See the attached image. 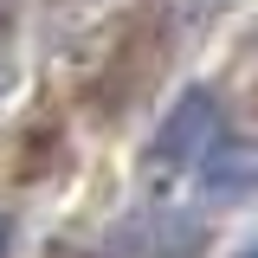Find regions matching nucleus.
Masks as SVG:
<instances>
[{
  "instance_id": "1",
  "label": "nucleus",
  "mask_w": 258,
  "mask_h": 258,
  "mask_svg": "<svg viewBox=\"0 0 258 258\" xmlns=\"http://www.w3.org/2000/svg\"><path fill=\"white\" fill-rule=\"evenodd\" d=\"M220 129H226L220 91H207V84H187V91L168 103V116L155 123L149 149H142V168H149L155 181H168V174H181V168H194V161L207 155V149L220 142Z\"/></svg>"
},
{
  "instance_id": "2",
  "label": "nucleus",
  "mask_w": 258,
  "mask_h": 258,
  "mask_svg": "<svg viewBox=\"0 0 258 258\" xmlns=\"http://www.w3.org/2000/svg\"><path fill=\"white\" fill-rule=\"evenodd\" d=\"M194 187H200V200H245V194H258V142H226L220 136L194 161Z\"/></svg>"
},
{
  "instance_id": "3",
  "label": "nucleus",
  "mask_w": 258,
  "mask_h": 258,
  "mask_svg": "<svg viewBox=\"0 0 258 258\" xmlns=\"http://www.w3.org/2000/svg\"><path fill=\"white\" fill-rule=\"evenodd\" d=\"M207 239V226L194 213H129L123 220V245L136 258H194Z\"/></svg>"
},
{
  "instance_id": "4",
  "label": "nucleus",
  "mask_w": 258,
  "mask_h": 258,
  "mask_svg": "<svg viewBox=\"0 0 258 258\" xmlns=\"http://www.w3.org/2000/svg\"><path fill=\"white\" fill-rule=\"evenodd\" d=\"M13 252V213H7V207H0V258Z\"/></svg>"
},
{
  "instance_id": "5",
  "label": "nucleus",
  "mask_w": 258,
  "mask_h": 258,
  "mask_svg": "<svg viewBox=\"0 0 258 258\" xmlns=\"http://www.w3.org/2000/svg\"><path fill=\"white\" fill-rule=\"evenodd\" d=\"M232 258H258V239H245V245H239V252H232Z\"/></svg>"
},
{
  "instance_id": "6",
  "label": "nucleus",
  "mask_w": 258,
  "mask_h": 258,
  "mask_svg": "<svg viewBox=\"0 0 258 258\" xmlns=\"http://www.w3.org/2000/svg\"><path fill=\"white\" fill-rule=\"evenodd\" d=\"M252 91H258V45H252Z\"/></svg>"
}]
</instances>
